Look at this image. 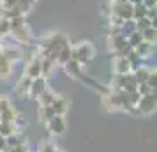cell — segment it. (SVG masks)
<instances>
[{
    "label": "cell",
    "instance_id": "21",
    "mask_svg": "<svg viewBox=\"0 0 157 152\" xmlns=\"http://www.w3.org/2000/svg\"><path fill=\"white\" fill-rule=\"evenodd\" d=\"M7 152H29V145L23 142V143H20V145H14V147L7 149Z\"/></svg>",
    "mask_w": 157,
    "mask_h": 152
},
{
    "label": "cell",
    "instance_id": "8",
    "mask_svg": "<svg viewBox=\"0 0 157 152\" xmlns=\"http://www.w3.org/2000/svg\"><path fill=\"white\" fill-rule=\"evenodd\" d=\"M50 106H51V110H53V113H55V115H65V113H67V110H69V101L65 99L64 95H58L57 94L55 101L51 103Z\"/></svg>",
    "mask_w": 157,
    "mask_h": 152
},
{
    "label": "cell",
    "instance_id": "22",
    "mask_svg": "<svg viewBox=\"0 0 157 152\" xmlns=\"http://www.w3.org/2000/svg\"><path fill=\"white\" fill-rule=\"evenodd\" d=\"M11 30V21L9 20H0V34H7Z\"/></svg>",
    "mask_w": 157,
    "mask_h": 152
},
{
    "label": "cell",
    "instance_id": "10",
    "mask_svg": "<svg viewBox=\"0 0 157 152\" xmlns=\"http://www.w3.org/2000/svg\"><path fill=\"white\" fill-rule=\"evenodd\" d=\"M132 51H134L136 55L140 58H145V57H148L150 53L154 51V43H147V41H141V43L138 44V46H134L132 48Z\"/></svg>",
    "mask_w": 157,
    "mask_h": 152
},
{
    "label": "cell",
    "instance_id": "14",
    "mask_svg": "<svg viewBox=\"0 0 157 152\" xmlns=\"http://www.w3.org/2000/svg\"><path fill=\"white\" fill-rule=\"evenodd\" d=\"M148 74H150V69H147V67L140 65V69H136L132 76H134L136 83L140 85V83H147V80H148Z\"/></svg>",
    "mask_w": 157,
    "mask_h": 152
},
{
    "label": "cell",
    "instance_id": "24",
    "mask_svg": "<svg viewBox=\"0 0 157 152\" xmlns=\"http://www.w3.org/2000/svg\"><path fill=\"white\" fill-rule=\"evenodd\" d=\"M147 9H155V0H143L141 2Z\"/></svg>",
    "mask_w": 157,
    "mask_h": 152
},
{
    "label": "cell",
    "instance_id": "9",
    "mask_svg": "<svg viewBox=\"0 0 157 152\" xmlns=\"http://www.w3.org/2000/svg\"><path fill=\"white\" fill-rule=\"evenodd\" d=\"M131 71H132V65H131V62L125 55H120L115 60V72L117 74H129Z\"/></svg>",
    "mask_w": 157,
    "mask_h": 152
},
{
    "label": "cell",
    "instance_id": "2",
    "mask_svg": "<svg viewBox=\"0 0 157 152\" xmlns=\"http://www.w3.org/2000/svg\"><path fill=\"white\" fill-rule=\"evenodd\" d=\"M136 108L140 113L143 115H148L155 110V92H150V94H145V95H140V101L136 104Z\"/></svg>",
    "mask_w": 157,
    "mask_h": 152
},
{
    "label": "cell",
    "instance_id": "15",
    "mask_svg": "<svg viewBox=\"0 0 157 152\" xmlns=\"http://www.w3.org/2000/svg\"><path fill=\"white\" fill-rule=\"evenodd\" d=\"M53 115H55V113H53L51 106H44V104H39V120H41L43 124H46Z\"/></svg>",
    "mask_w": 157,
    "mask_h": 152
},
{
    "label": "cell",
    "instance_id": "19",
    "mask_svg": "<svg viewBox=\"0 0 157 152\" xmlns=\"http://www.w3.org/2000/svg\"><path fill=\"white\" fill-rule=\"evenodd\" d=\"M55 143H51V142H43V143H39V152H55Z\"/></svg>",
    "mask_w": 157,
    "mask_h": 152
},
{
    "label": "cell",
    "instance_id": "27",
    "mask_svg": "<svg viewBox=\"0 0 157 152\" xmlns=\"http://www.w3.org/2000/svg\"><path fill=\"white\" fill-rule=\"evenodd\" d=\"M55 152H64V150H62V149H55Z\"/></svg>",
    "mask_w": 157,
    "mask_h": 152
},
{
    "label": "cell",
    "instance_id": "13",
    "mask_svg": "<svg viewBox=\"0 0 157 152\" xmlns=\"http://www.w3.org/2000/svg\"><path fill=\"white\" fill-rule=\"evenodd\" d=\"M55 97H57V94L53 92V90H50V88L46 87L44 88V92L39 97H37V101H39V104H44V106H50L51 103L55 101Z\"/></svg>",
    "mask_w": 157,
    "mask_h": 152
},
{
    "label": "cell",
    "instance_id": "4",
    "mask_svg": "<svg viewBox=\"0 0 157 152\" xmlns=\"http://www.w3.org/2000/svg\"><path fill=\"white\" fill-rule=\"evenodd\" d=\"M111 16H117L120 20H132V4H113V9H111Z\"/></svg>",
    "mask_w": 157,
    "mask_h": 152
},
{
    "label": "cell",
    "instance_id": "1",
    "mask_svg": "<svg viewBox=\"0 0 157 152\" xmlns=\"http://www.w3.org/2000/svg\"><path fill=\"white\" fill-rule=\"evenodd\" d=\"M94 55H95V51L90 43H79L74 48H71V58L76 60L78 64H86L88 60L94 58Z\"/></svg>",
    "mask_w": 157,
    "mask_h": 152
},
{
    "label": "cell",
    "instance_id": "20",
    "mask_svg": "<svg viewBox=\"0 0 157 152\" xmlns=\"http://www.w3.org/2000/svg\"><path fill=\"white\" fill-rule=\"evenodd\" d=\"M147 85H148L152 90H155V85H157V74H155V71H150L148 80H147Z\"/></svg>",
    "mask_w": 157,
    "mask_h": 152
},
{
    "label": "cell",
    "instance_id": "3",
    "mask_svg": "<svg viewBox=\"0 0 157 152\" xmlns=\"http://www.w3.org/2000/svg\"><path fill=\"white\" fill-rule=\"evenodd\" d=\"M46 127L50 131L51 134H55V136H60V134H64L65 133V120H64V115H53L46 122Z\"/></svg>",
    "mask_w": 157,
    "mask_h": 152
},
{
    "label": "cell",
    "instance_id": "11",
    "mask_svg": "<svg viewBox=\"0 0 157 152\" xmlns=\"http://www.w3.org/2000/svg\"><path fill=\"white\" fill-rule=\"evenodd\" d=\"M30 85H32V78H29V76H23L21 80L18 81V85H16V94L20 95V97H25V95H29Z\"/></svg>",
    "mask_w": 157,
    "mask_h": 152
},
{
    "label": "cell",
    "instance_id": "12",
    "mask_svg": "<svg viewBox=\"0 0 157 152\" xmlns=\"http://www.w3.org/2000/svg\"><path fill=\"white\" fill-rule=\"evenodd\" d=\"M11 72H13V62L0 53V78H7Z\"/></svg>",
    "mask_w": 157,
    "mask_h": 152
},
{
    "label": "cell",
    "instance_id": "26",
    "mask_svg": "<svg viewBox=\"0 0 157 152\" xmlns=\"http://www.w3.org/2000/svg\"><path fill=\"white\" fill-rule=\"evenodd\" d=\"M127 0H113V4H125Z\"/></svg>",
    "mask_w": 157,
    "mask_h": 152
},
{
    "label": "cell",
    "instance_id": "25",
    "mask_svg": "<svg viewBox=\"0 0 157 152\" xmlns=\"http://www.w3.org/2000/svg\"><path fill=\"white\" fill-rule=\"evenodd\" d=\"M129 4H132V6H136V4H141L143 0H127Z\"/></svg>",
    "mask_w": 157,
    "mask_h": 152
},
{
    "label": "cell",
    "instance_id": "5",
    "mask_svg": "<svg viewBox=\"0 0 157 152\" xmlns=\"http://www.w3.org/2000/svg\"><path fill=\"white\" fill-rule=\"evenodd\" d=\"M25 76H29V78H39V76H43V71H41V57H36L29 60V64L25 67Z\"/></svg>",
    "mask_w": 157,
    "mask_h": 152
},
{
    "label": "cell",
    "instance_id": "7",
    "mask_svg": "<svg viewBox=\"0 0 157 152\" xmlns=\"http://www.w3.org/2000/svg\"><path fill=\"white\" fill-rule=\"evenodd\" d=\"M13 36L18 39V41H23V43H29L30 41V32L27 29L25 23H18V25H11V30H9Z\"/></svg>",
    "mask_w": 157,
    "mask_h": 152
},
{
    "label": "cell",
    "instance_id": "6",
    "mask_svg": "<svg viewBox=\"0 0 157 152\" xmlns=\"http://www.w3.org/2000/svg\"><path fill=\"white\" fill-rule=\"evenodd\" d=\"M48 87V83H46V76H39V78H34L32 80V85H30V97H34L37 99L39 95L44 92V88Z\"/></svg>",
    "mask_w": 157,
    "mask_h": 152
},
{
    "label": "cell",
    "instance_id": "18",
    "mask_svg": "<svg viewBox=\"0 0 157 152\" xmlns=\"http://www.w3.org/2000/svg\"><path fill=\"white\" fill-rule=\"evenodd\" d=\"M143 41V37H141V32H138V30H134L132 34H129L127 36V43L131 48H134V46H138V44Z\"/></svg>",
    "mask_w": 157,
    "mask_h": 152
},
{
    "label": "cell",
    "instance_id": "23",
    "mask_svg": "<svg viewBox=\"0 0 157 152\" xmlns=\"http://www.w3.org/2000/svg\"><path fill=\"white\" fill-rule=\"evenodd\" d=\"M0 152H7V142H6V136L0 134Z\"/></svg>",
    "mask_w": 157,
    "mask_h": 152
},
{
    "label": "cell",
    "instance_id": "16",
    "mask_svg": "<svg viewBox=\"0 0 157 152\" xmlns=\"http://www.w3.org/2000/svg\"><path fill=\"white\" fill-rule=\"evenodd\" d=\"M2 55L7 58V60H11V62H13V60H16V58L21 57V51L18 50V48H11V46H9V48H6V50L2 51Z\"/></svg>",
    "mask_w": 157,
    "mask_h": 152
},
{
    "label": "cell",
    "instance_id": "17",
    "mask_svg": "<svg viewBox=\"0 0 157 152\" xmlns=\"http://www.w3.org/2000/svg\"><path fill=\"white\" fill-rule=\"evenodd\" d=\"M141 37L147 43H155V27H148V29L141 30Z\"/></svg>",
    "mask_w": 157,
    "mask_h": 152
}]
</instances>
